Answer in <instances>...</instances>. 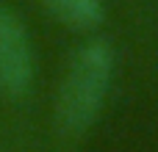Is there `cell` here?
<instances>
[{
  "instance_id": "1",
  "label": "cell",
  "mask_w": 158,
  "mask_h": 152,
  "mask_svg": "<svg viewBox=\"0 0 158 152\" xmlns=\"http://www.w3.org/2000/svg\"><path fill=\"white\" fill-rule=\"evenodd\" d=\"M111 75H114V47L106 39L86 42L69 58L56 100V119L64 133L81 136L94 125L111 89Z\"/></svg>"
},
{
  "instance_id": "2",
  "label": "cell",
  "mask_w": 158,
  "mask_h": 152,
  "mask_svg": "<svg viewBox=\"0 0 158 152\" xmlns=\"http://www.w3.org/2000/svg\"><path fill=\"white\" fill-rule=\"evenodd\" d=\"M33 83V44L25 22L8 6H0V91L22 97Z\"/></svg>"
},
{
  "instance_id": "3",
  "label": "cell",
  "mask_w": 158,
  "mask_h": 152,
  "mask_svg": "<svg viewBox=\"0 0 158 152\" xmlns=\"http://www.w3.org/2000/svg\"><path fill=\"white\" fill-rule=\"evenodd\" d=\"M42 3L58 22H64L67 28H75V30H89V28L100 25L106 17L103 0H42Z\"/></svg>"
}]
</instances>
